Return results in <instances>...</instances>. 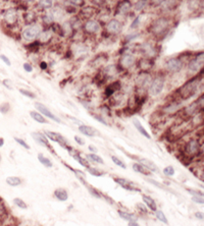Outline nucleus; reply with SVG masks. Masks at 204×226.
Instances as JSON below:
<instances>
[{
	"instance_id": "nucleus-3",
	"label": "nucleus",
	"mask_w": 204,
	"mask_h": 226,
	"mask_svg": "<svg viewBox=\"0 0 204 226\" xmlns=\"http://www.w3.org/2000/svg\"><path fill=\"white\" fill-rule=\"evenodd\" d=\"M40 33H41L40 26L31 25V26H28L27 28L24 29L23 33H21V36H23V38L26 40V41H33V40H35L37 37L39 36Z\"/></svg>"
},
{
	"instance_id": "nucleus-49",
	"label": "nucleus",
	"mask_w": 204,
	"mask_h": 226,
	"mask_svg": "<svg viewBox=\"0 0 204 226\" xmlns=\"http://www.w3.org/2000/svg\"><path fill=\"white\" fill-rule=\"evenodd\" d=\"M2 83H3L5 88H7L8 90H13V85H12V83H11V80H10L6 79V80H4Z\"/></svg>"
},
{
	"instance_id": "nucleus-33",
	"label": "nucleus",
	"mask_w": 204,
	"mask_h": 226,
	"mask_svg": "<svg viewBox=\"0 0 204 226\" xmlns=\"http://www.w3.org/2000/svg\"><path fill=\"white\" fill-rule=\"evenodd\" d=\"M87 158L90 161H92V162H95V163H98V164H104L103 159H102L101 157H99L98 155L93 154V153H91V154H88L87 155Z\"/></svg>"
},
{
	"instance_id": "nucleus-27",
	"label": "nucleus",
	"mask_w": 204,
	"mask_h": 226,
	"mask_svg": "<svg viewBox=\"0 0 204 226\" xmlns=\"http://www.w3.org/2000/svg\"><path fill=\"white\" fill-rule=\"evenodd\" d=\"M30 115H31V117L35 120V121H37V122H39V123H47V120L45 119V117L43 116L42 114H40L39 112L31 111L30 112Z\"/></svg>"
},
{
	"instance_id": "nucleus-10",
	"label": "nucleus",
	"mask_w": 204,
	"mask_h": 226,
	"mask_svg": "<svg viewBox=\"0 0 204 226\" xmlns=\"http://www.w3.org/2000/svg\"><path fill=\"white\" fill-rule=\"evenodd\" d=\"M117 184L120 185L123 188H126L128 190H132V192H140V188H138L136 187V184L134 182L130 181V180L126 179V178H122V177H115L113 179Z\"/></svg>"
},
{
	"instance_id": "nucleus-64",
	"label": "nucleus",
	"mask_w": 204,
	"mask_h": 226,
	"mask_svg": "<svg viewBox=\"0 0 204 226\" xmlns=\"http://www.w3.org/2000/svg\"><path fill=\"white\" fill-rule=\"evenodd\" d=\"M0 161H1V155H0Z\"/></svg>"
},
{
	"instance_id": "nucleus-22",
	"label": "nucleus",
	"mask_w": 204,
	"mask_h": 226,
	"mask_svg": "<svg viewBox=\"0 0 204 226\" xmlns=\"http://www.w3.org/2000/svg\"><path fill=\"white\" fill-rule=\"evenodd\" d=\"M79 130H80V133H82L83 134H85V136H87V137H94L96 133V131L93 127H91L89 125H84V124H81L79 126Z\"/></svg>"
},
{
	"instance_id": "nucleus-19",
	"label": "nucleus",
	"mask_w": 204,
	"mask_h": 226,
	"mask_svg": "<svg viewBox=\"0 0 204 226\" xmlns=\"http://www.w3.org/2000/svg\"><path fill=\"white\" fill-rule=\"evenodd\" d=\"M120 83L119 80H116V82H113L111 83L110 85L108 86L106 89H105V92H104V95L106 97H110L112 96L115 92H117V91L120 90Z\"/></svg>"
},
{
	"instance_id": "nucleus-60",
	"label": "nucleus",
	"mask_w": 204,
	"mask_h": 226,
	"mask_svg": "<svg viewBox=\"0 0 204 226\" xmlns=\"http://www.w3.org/2000/svg\"><path fill=\"white\" fill-rule=\"evenodd\" d=\"M40 67H41L42 69H46L47 68V63L44 62V61H42V62L40 63Z\"/></svg>"
},
{
	"instance_id": "nucleus-8",
	"label": "nucleus",
	"mask_w": 204,
	"mask_h": 226,
	"mask_svg": "<svg viewBox=\"0 0 204 226\" xmlns=\"http://www.w3.org/2000/svg\"><path fill=\"white\" fill-rule=\"evenodd\" d=\"M184 63L180 58H171L166 61L165 68L171 72H179L183 68Z\"/></svg>"
},
{
	"instance_id": "nucleus-61",
	"label": "nucleus",
	"mask_w": 204,
	"mask_h": 226,
	"mask_svg": "<svg viewBox=\"0 0 204 226\" xmlns=\"http://www.w3.org/2000/svg\"><path fill=\"white\" fill-rule=\"evenodd\" d=\"M195 216L198 218V219H203V214L200 213V212H197V213L195 214Z\"/></svg>"
},
{
	"instance_id": "nucleus-41",
	"label": "nucleus",
	"mask_w": 204,
	"mask_h": 226,
	"mask_svg": "<svg viewBox=\"0 0 204 226\" xmlns=\"http://www.w3.org/2000/svg\"><path fill=\"white\" fill-rule=\"evenodd\" d=\"M163 173L165 174L166 176H173L174 174V168L173 166H167L163 169Z\"/></svg>"
},
{
	"instance_id": "nucleus-21",
	"label": "nucleus",
	"mask_w": 204,
	"mask_h": 226,
	"mask_svg": "<svg viewBox=\"0 0 204 226\" xmlns=\"http://www.w3.org/2000/svg\"><path fill=\"white\" fill-rule=\"evenodd\" d=\"M142 199H143L144 203L146 204V206L148 207V208L151 210V211H156V210H157L156 203H155V201L153 200L151 197H149V196H146V195H142Z\"/></svg>"
},
{
	"instance_id": "nucleus-15",
	"label": "nucleus",
	"mask_w": 204,
	"mask_h": 226,
	"mask_svg": "<svg viewBox=\"0 0 204 226\" xmlns=\"http://www.w3.org/2000/svg\"><path fill=\"white\" fill-rule=\"evenodd\" d=\"M117 72H119L117 66L115 64H111V65H108L103 69L102 74H103L104 79H112V77H114L117 74Z\"/></svg>"
},
{
	"instance_id": "nucleus-48",
	"label": "nucleus",
	"mask_w": 204,
	"mask_h": 226,
	"mask_svg": "<svg viewBox=\"0 0 204 226\" xmlns=\"http://www.w3.org/2000/svg\"><path fill=\"white\" fill-rule=\"evenodd\" d=\"M29 50L30 51H34V52H36V51H38L39 49V42H33L32 44L29 45Z\"/></svg>"
},
{
	"instance_id": "nucleus-29",
	"label": "nucleus",
	"mask_w": 204,
	"mask_h": 226,
	"mask_svg": "<svg viewBox=\"0 0 204 226\" xmlns=\"http://www.w3.org/2000/svg\"><path fill=\"white\" fill-rule=\"evenodd\" d=\"M119 215L120 218L123 220H127V221H135L136 220V216L133 213H129V212H123V211H119Z\"/></svg>"
},
{
	"instance_id": "nucleus-40",
	"label": "nucleus",
	"mask_w": 204,
	"mask_h": 226,
	"mask_svg": "<svg viewBox=\"0 0 204 226\" xmlns=\"http://www.w3.org/2000/svg\"><path fill=\"white\" fill-rule=\"evenodd\" d=\"M39 6L43 9H48L52 7V1H40Z\"/></svg>"
},
{
	"instance_id": "nucleus-37",
	"label": "nucleus",
	"mask_w": 204,
	"mask_h": 226,
	"mask_svg": "<svg viewBox=\"0 0 204 226\" xmlns=\"http://www.w3.org/2000/svg\"><path fill=\"white\" fill-rule=\"evenodd\" d=\"M72 156H74L75 159H76L80 164H81L82 166H84V167H87V168L89 167V163H88L87 161H86V160L84 159V158H82L81 155H80V154H74Z\"/></svg>"
},
{
	"instance_id": "nucleus-35",
	"label": "nucleus",
	"mask_w": 204,
	"mask_h": 226,
	"mask_svg": "<svg viewBox=\"0 0 204 226\" xmlns=\"http://www.w3.org/2000/svg\"><path fill=\"white\" fill-rule=\"evenodd\" d=\"M81 13L84 15V17H92V15L94 14V8L92 6H86L82 9Z\"/></svg>"
},
{
	"instance_id": "nucleus-62",
	"label": "nucleus",
	"mask_w": 204,
	"mask_h": 226,
	"mask_svg": "<svg viewBox=\"0 0 204 226\" xmlns=\"http://www.w3.org/2000/svg\"><path fill=\"white\" fill-rule=\"evenodd\" d=\"M129 226H140L136 221H130L129 222Z\"/></svg>"
},
{
	"instance_id": "nucleus-17",
	"label": "nucleus",
	"mask_w": 204,
	"mask_h": 226,
	"mask_svg": "<svg viewBox=\"0 0 204 226\" xmlns=\"http://www.w3.org/2000/svg\"><path fill=\"white\" fill-rule=\"evenodd\" d=\"M107 31L109 33H120L122 31V24L117 20H111L107 23Z\"/></svg>"
},
{
	"instance_id": "nucleus-1",
	"label": "nucleus",
	"mask_w": 204,
	"mask_h": 226,
	"mask_svg": "<svg viewBox=\"0 0 204 226\" xmlns=\"http://www.w3.org/2000/svg\"><path fill=\"white\" fill-rule=\"evenodd\" d=\"M198 86H199V80L196 79H193L191 80H189V82H187L183 87L180 88L178 93H179V95L181 96L182 99L187 100L190 97L195 95V93L197 92Z\"/></svg>"
},
{
	"instance_id": "nucleus-23",
	"label": "nucleus",
	"mask_w": 204,
	"mask_h": 226,
	"mask_svg": "<svg viewBox=\"0 0 204 226\" xmlns=\"http://www.w3.org/2000/svg\"><path fill=\"white\" fill-rule=\"evenodd\" d=\"M133 123H134V125H135V127L137 128V130H138L139 133L142 134V136L145 137L146 139H151V137H150V134L148 133V131L145 130L144 126L141 124V122L139 121L138 119H134Z\"/></svg>"
},
{
	"instance_id": "nucleus-14",
	"label": "nucleus",
	"mask_w": 204,
	"mask_h": 226,
	"mask_svg": "<svg viewBox=\"0 0 204 226\" xmlns=\"http://www.w3.org/2000/svg\"><path fill=\"white\" fill-rule=\"evenodd\" d=\"M84 28H85V31L88 32V33H97V32H99L101 30V26L97 20H89L85 24Z\"/></svg>"
},
{
	"instance_id": "nucleus-18",
	"label": "nucleus",
	"mask_w": 204,
	"mask_h": 226,
	"mask_svg": "<svg viewBox=\"0 0 204 226\" xmlns=\"http://www.w3.org/2000/svg\"><path fill=\"white\" fill-rule=\"evenodd\" d=\"M153 65H154V62L149 58H143L139 61V68L143 72H148V71L152 68Z\"/></svg>"
},
{
	"instance_id": "nucleus-31",
	"label": "nucleus",
	"mask_w": 204,
	"mask_h": 226,
	"mask_svg": "<svg viewBox=\"0 0 204 226\" xmlns=\"http://www.w3.org/2000/svg\"><path fill=\"white\" fill-rule=\"evenodd\" d=\"M38 159H39V161H40V163L41 164H43V165L45 166V167H52L53 166V164H52V162L48 159L47 157H45L44 155L43 154H39L38 155Z\"/></svg>"
},
{
	"instance_id": "nucleus-5",
	"label": "nucleus",
	"mask_w": 204,
	"mask_h": 226,
	"mask_svg": "<svg viewBox=\"0 0 204 226\" xmlns=\"http://www.w3.org/2000/svg\"><path fill=\"white\" fill-rule=\"evenodd\" d=\"M200 152V144L197 140L192 139L186 144L185 146V154L189 157H194L195 155H198Z\"/></svg>"
},
{
	"instance_id": "nucleus-25",
	"label": "nucleus",
	"mask_w": 204,
	"mask_h": 226,
	"mask_svg": "<svg viewBox=\"0 0 204 226\" xmlns=\"http://www.w3.org/2000/svg\"><path fill=\"white\" fill-rule=\"evenodd\" d=\"M133 169L136 172L142 173V174H144V175H151V171H150L148 168L145 167L144 165H142V164H139V163L133 164Z\"/></svg>"
},
{
	"instance_id": "nucleus-50",
	"label": "nucleus",
	"mask_w": 204,
	"mask_h": 226,
	"mask_svg": "<svg viewBox=\"0 0 204 226\" xmlns=\"http://www.w3.org/2000/svg\"><path fill=\"white\" fill-rule=\"evenodd\" d=\"M140 20H141V17H140V15H138V17H137L135 20H134L132 25H131V29H136L137 27L140 25Z\"/></svg>"
},
{
	"instance_id": "nucleus-58",
	"label": "nucleus",
	"mask_w": 204,
	"mask_h": 226,
	"mask_svg": "<svg viewBox=\"0 0 204 226\" xmlns=\"http://www.w3.org/2000/svg\"><path fill=\"white\" fill-rule=\"evenodd\" d=\"M75 141H76L79 145H81V146H83V145H84V141H83V140L80 138V137H78V136L75 137Z\"/></svg>"
},
{
	"instance_id": "nucleus-56",
	"label": "nucleus",
	"mask_w": 204,
	"mask_h": 226,
	"mask_svg": "<svg viewBox=\"0 0 204 226\" xmlns=\"http://www.w3.org/2000/svg\"><path fill=\"white\" fill-rule=\"evenodd\" d=\"M193 201L198 204H203V198L201 197H193Z\"/></svg>"
},
{
	"instance_id": "nucleus-2",
	"label": "nucleus",
	"mask_w": 204,
	"mask_h": 226,
	"mask_svg": "<svg viewBox=\"0 0 204 226\" xmlns=\"http://www.w3.org/2000/svg\"><path fill=\"white\" fill-rule=\"evenodd\" d=\"M168 27H170V20L165 17H159L155 21H153L151 25V33L156 37H161L167 33Z\"/></svg>"
},
{
	"instance_id": "nucleus-9",
	"label": "nucleus",
	"mask_w": 204,
	"mask_h": 226,
	"mask_svg": "<svg viewBox=\"0 0 204 226\" xmlns=\"http://www.w3.org/2000/svg\"><path fill=\"white\" fill-rule=\"evenodd\" d=\"M151 80H152V77L148 72L142 71L141 74L137 77L136 84L138 86V88L146 89V88H149V86L151 85Z\"/></svg>"
},
{
	"instance_id": "nucleus-38",
	"label": "nucleus",
	"mask_w": 204,
	"mask_h": 226,
	"mask_svg": "<svg viewBox=\"0 0 204 226\" xmlns=\"http://www.w3.org/2000/svg\"><path fill=\"white\" fill-rule=\"evenodd\" d=\"M111 160L113 161V163L115 164V165L119 166V167H122V168H123V169L127 168V165H126V164L123 163V161L120 159V158H117L116 156H111Z\"/></svg>"
},
{
	"instance_id": "nucleus-11",
	"label": "nucleus",
	"mask_w": 204,
	"mask_h": 226,
	"mask_svg": "<svg viewBox=\"0 0 204 226\" xmlns=\"http://www.w3.org/2000/svg\"><path fill=\"white\" fill-rule=\"evenodd\" d=\"M35 108H36L37 110H38L39 112H41L43 115H45L46 117H48V118H50V119H53L54 121H56L57 123H60L61 121L59 120V118L58 117H56L54 114H53L52 112L50 111L49 109L47 108L45 105H43V104H41V103H35Z\"/></svg>"
},
{
	"instance_id": "nucleus-4",
	"label": "nucleus",
	"mask_w": 204,
	"mask_h": 226,
	"mask_svg": "<svg viewBox=\"0 0 204 226\" xmlns=\"http://www.w3.org/2000/svg\"><path fill=\"white\" fill-rule=\"evenodd\" d=\"M44 134H45V137H46V138H48L49 140H51V141L58 143V144H59L60 146H62V147L64 148V149H66V150H69V151L72 150V148L69 147V143H68V141H66V140L64 139L60 133H53V131H49V130H45V131H44Z\"/></svg>"
},
{
	"instance_id": "nucleus-16",
	"label": "nucleus",
	"mask_w": 204,
	"mask_h": 226,
	"mask_svg": "<svg viewBox=\"0 0 204 226\" xmlns=\"http://www.w3.org/2000/svg\"><path fill=\"white\" fill-rule=\"evenodd\" d=\"M32 137L38 144H40L43 147H46L48 149H51L49 142L47 141V138L45 137V134H42L41 133H32Z\"/></svg>"
},
{
	"instance_id": "nucleus-20",
	"label": "nucleus",
	"mask_w": 204,
	"mask_h": 226,
	"mask_svg": "<svg viewBox=\"0 0 204 226\" xmlns=\"http://www.w3.org/2000/svg\"><path fill=\"white\" fill-rule=\"evenodd\" d=\"M131 7H132V5L129 1H123V2H120V4L117 5V10H116V13H120V14H127V13L130 11Z\"/></svg>"
},
{
	"instance_id": "nucleus-32",
	"label": "nucleus",
	"mask_w": 204,
	"mask_h": 226,
	"mask_svg": "<svg viewBox=\"0 0 204 226\" xmlns=\"http://www.w3.org/2000/svg\"><path fill=\"white\" fill-rule=\"evenodd\" d=\"M51 36H52V32L49 31V30H46V31L40 33V41L41 42H47L51 39Z\"/></svg>"
},
{
	"instance_id": "nucleus-28",
	"label": "nucleus",
	"mask_w": 204,
	"mask_h": 226,
	"mask_svg": "<svg viewBox=\"0 0 204 226\" xmlns=\"http://www.w3.org/2000/svg\"><path fill=\"white\" fill-rule=\"evenodd\" d=\"M6 184L10 187H18L21 184V179L18 176H8L6 178Z\"/></svg>"
},
{
	"instance_id": "nucleus-12",
	"label": "nucleus",
	"mask_w": 204,
	"mask_h": 226,
	"mask_svg": "<svg viewBox=\"0 0 204 226\" xmlns=\"http://www.w3.org/2000/svg\"><path fill=\"white\" fill-rule=\"evenodd\" d=\"M134 64H135V57L130 54V53H127V54H123L122 57H120V65L125 69H128L130 67H132Z\"/></svg>"
},
{
	"instance_id": "nucleus-24",
	"label": "nucleus",
	"mask_w": 204,
	"mask_h": 226,
	"mask_svg": "<svg viewBox=\"0 0 204 226\" xmlns=\"http://www.w3.org/2000/svg\"><path fill=\"white\" fill-rule=\"evenodd\" d=\"M54 197L61 202H65L69 199V195L66 193V190H63V188H57L54 192Z\"/></svg>"
},
{
	"instance_id": "nucleus-45",
	"label": "nucleus",
	"mask_w": 204,
	"mask_h": 226,
	"mask_svg": "<svg viewBox=\"0 0 204 226\" xmlns=\"http://www.w3.org/2000/svg\"><path fill=\"white\" fill-rule=\"evenodd\" d=\"M43 20H44L45 23H47V24H51V23H53V21H54V20H53L52 14H51L50 12L46 13V14H45L44 17H43Z\"/></svg>"
},
{
	"instance_id": "nucleus-13",
	"label": "nucleus",
	"mask_w": 204,
	"mask_h": 226,
	"mask_svg": "<svg viewBox=\"0 0 204 226\" xmlns=\"http://www.w3.org/2000/svg\"><path fill=\"white\" fill-rule=\"evenodd\" d=\"M3 17H4V20L6 21V24H8V25H13V24H15L18 20L17 10H15L14 8L6 9L4 11Z\"/></svg>"
},
{
	"instance_id": "nucleus-52",
	"label": "nucleus",
	"mask_w": 204,
	"mask_h": 226,
	"mask_svg": "<svg viewBox=\"0 0 204 226\" xmlns=\"http://www.w3.org/2000/svg\"><path fill=\"white\" fill-rule=\"evenodd\" d=\"M137 208L140 210L141 212H143V213H147V208H146V206L143 205L142 203L137 204Z\"/></svg>"
},
{
	"instance_id": "nucleus-43",
	"label": "nucleus",
	"mask_w": 204,
	"mask_h": 226,
	"mask_svg": "<svg viewBox=\"0 0 204 226\" xmlns=\"http://www.w3.org/2000/svg\"><path fill=\"white\" fill-rule=\"evenodd\" d=\"M20 92L23 94L24 96L28 97V98H31V99H35V98H36L35 94L33 92H30V91H27V90H24V89H21Z\"/></svg>"
},
{
	"instance_id": "nucleus-59",
	"label": "nucleus",
	"mask_w": 204,
	"mask_h": 226,
	"mask_svg": "<svg viewBox=\"0 0 204 226\" xmlns=\"http://www.w3.org/2000/svg\"><path fill=\"white\" fill-rule=\"evenodd\" d=\"M89 150L91 151V152H93V154H95V153H97V152H98L97 148H96V147H94V146H92V145H90V146H89Z\"/></svg>"
},
{
	"instance_id": "nucleus-39",
	"label": "nucleus",
	"mask_w": 204,
	"mask_h": 226,
	"mask_svg": "<svg viewBox=\"0 0 204 226\" xmlns=\"http://www.w3.org/2000/svg\"><path fill=\"white\" fill-rule=\"evenodd\" d=\"M88 171H89L90 174H92L94 176H101L102 174H104V172L100 171L99 169L97 168H91V167H88Z\"/></svg>"
},
{
	"instance_id": "nucleus-42",
	"label": "nucleus",
	"mask_w": 204,
	"mask_h": 226,
	"mask_svg": "<svg viewBox=\"0 0 204 226\" xmlns=\"http://www.w3.org/2000/svg\"><path fill=\"white\" fill-rule=\"evenodd\" d=\"M9 109H10V105L8 103H3L0 105V112H1L2 114H6V113L9 111Z\"/></svg>"
},
{
	"instance_id": "nucleus-55",
	"label": "nucleus",
	"mask_w": 204,
	"mask_h": 226,
	"mask_svg": "<svg viewBox=\"0 0 204 226\" xmlns=\"http://www.w3.org/2000/svg\"><path fill=\"white\" fill-rule=\"evenodd\" d=\"M139 35L138 34H132V35H128L127 37H126V41L127 42H130V41H132V40H134L135 38H137L138 37Z\"/></svg>"
},
{
	"instance_id": "nucleus-44",
	"label": "nucleus",
	"mask_w": 204,
	"mask_h": 226,
	"mask_svg": "<svg viewBox=\"0 0 204 226\" xmlns=\"http://www.w3.org/2000/svg\"><path fill=\"white\" fill-rule=\"evenodd\" d=\"M25 17H26V20L29 21V23H33V21H35V20H36V15L34 14V12L26 13Z\"/></svg>"
},
{
	"instance_id": "nucleus-46",
	"label": "nucleus",
	"mask_w": 204,
	"mask_h": 226,
	"mask_svg": "<svg viewBox=\"0 0 204 226\" xmlns=\"http://www.w3.org/2000/svg\"><path fill=\"white\" fill-rule=\"evenodd\" d=\"M14 141L18 143V144H20L21 147H24L25 149H27V150H29L30 149V146H29L27 143L24 141V140H21V139H18V138H14Z\"/></svg>"
},
{
	"instance_id": "nucleus-63",
	"label": "nucleus",
	"mask_w": 204,
	"mask_h": 226,
	"mask_svg": "<svg viewBox=\"0 0 204 226\" xmlns=\"http://www.w3.org/2000/svg\"><path fill=\"white\" fill-rule=\"evenodd\" d=\"M3 143H4L3 139H2V138H0V147H2V146H3Z\"/></svg>"
},
{
	"instance_id": "nucleus-47",
	"label": "nucleus",
	"mask_w": 204,
	"mask_h": 226,
	"mask_svg": "<svg viewBox=\"0 0 204 226\" xmlns=\"http://www.w3.org/2000/svg\"><path fill=\"white\" fill-rule=\"evenodd\" d=\"M147 4L146 1H138L135 3V9L136 10H142L145 7V5Z\"/></svg>"
},
{
	"instance_id": "nucleus-51",
	"label": "nucleus",
	"mask_w": 204,
	"mask_h": 226,
	"mask_svg": "<svg viewBox=\"0 0 204 226\" xmlns=\"http://www.w3.org/2000/svg\"><path fill=\"white\" fill-rule=\"evenodd\" d=\"M146 180L148 182H150V184H154L155 187H159V188H164V187H163V185L161 184H159L158 181H156V180H153V179H150V178H146Z\"/></svg>"
},
{
	"instance_id": "nucleus-7",
	"label": "nucleus",
	"mask_w": 204,
	"mask_h": 226,
	"mask_svg": "<svg viewBox=\"0 0 204 226\" xmlns=\"http://www.w3.org/2000/svg\"><path fill=\"white\" fill-rule=\"evenodd\" d=\"M203 53L201 52L200 54L196 55L194 58L192 59L189 62V65H188V69H189L190 72H198L200 71V68H202L203 66Z\"/></svg>"
},
{
	"instance_id": "nucleus-54",
	"label": "nucleus",
	"mask_w": 204,
	"mask_h": 226,
	"mask_svg": "<svg viewBox=\"0 0 204 226\" xmlns=\"http://www.w3.org/2000/svg\"><path fill=\"white\" fill-rule=\"evenodd\" d=\"M24 69L28 72H32L33 71V66L30 63H24Z\"/></svg>"
},
{
	"instance_id": "nucleus-30",
	"label": "nucleus",
	"mask_w": 204,
	"mask_h": 226,
	"mask_svg": "<svg viewBox=\"0 0 204 226\" xmlns=\"http://www.w3.org/2000/svg\"><path fill=\"white\" fill-rule=\"evenodd\" d=\"M75 54L76 55H85L88 52V48L85 45H77V47L74 48Z\"/></svg>"
},
{
	"instance_id": "nucleus-57",
	"label": "nucleus",
	"mask_w": 204,
	"mask_h": 226,
	"mask_svg": "<svg viewBox=\"0 0 204 226\" xmlns=\"http://www.w3.org/2000/svg\"><path fill=\"white\" fill-rule=\"evenodd\" d=\"M94 117H95L96 119H98V121H99V122H102V123H103V124L107 125V122H106L105 120H104V119H103V118H102V117H100V116H99V115H94Z\"/></svg>"
},
{
	"instance_id": "nucleus-6",
	"label": "nucleus",
	"mask_w": 204,
	"mask_h": 226,
	"mask_svg": "<svg viewBox=\"0 0 204 226\" xmlns=\"http://www.w3.org/2000/svg\"><path fill=\"white\" fill-rule=\"evenodd\" d=\"M163 87H164V80L162 77H156L153 80L152 84L149 86V92L150 95L157 96L162 92Z\"/></svg>"
},
{
	"instance_id": "nucleus-36",
	"label": "nucleus",
	"mask_w": 204,
	"mask_h": 226,
	"mask_svg": "<svg viewBox=\"0 0 204 226\" xmlns=\"http://www.w3.org/2000/svg\"><path fill=\"white\" fill-rule=\"evenodd\" d=\"M156 217H157V219L159 220V221H161V222H163L164 224H168V221H167V218L165 217V215H164V213L161 211V210H156Z\"/></svg>"
},
{
	"instance_id": "nucleus-34",
	"label": "nucleus",
	"mask_w": 204,
	"mask_h": 226,
	"mask_svg": "<svg viewBox=\"0 0 204 226\" xmlns=\"http://www.w3.org/2000/svg\"><path fill=\"white\" fill-rule=\"evenodd\" d=\"M13 203H14L15 206H18V208H21V209L26 210L27 208H28V205L26 204V202L24 200H21V199H20V198L13 199Z\"/></svg>"
},
{
	"instance_id": "nucleus-53",
	"label": "nucleus",
	"mask_w": 204,
	"mask_h": 226,
	"mask_svg": "<svg viewBox=\"0 0 204 226\" xmlns=\"http://www.w3.org/2000/svg\"><path fill=\"white\" fill-rule=\"evenodd\" d=\"M0 59H1V60L3 61V62H4L5 64H6V65H8V66H9L10 64H11V63H10V60H9V59L7 58L5 55H3V54H1V55H0Z\"/></svg>"
},
{
	"instance_id": "nucleus-26",
	"label": "nucleus",
	"mask_w": 204,
	"mask_h": 226,
	"mask_svg": "<svg viewBox=\"0 0 204 226\" xmlns=\"http://www.w3.org/2000/svg\"><path fill=\"white\" fill-rule=\"evenodd\" d=\"M141 161V164L142 165H144L145 167L146 168H148L150 171H154V172H157L158 171V168H157V166L155 165L154 163L153 162H151L150 160H147V159H141L140 160Z\"/></svg>"
}]
</instances>
